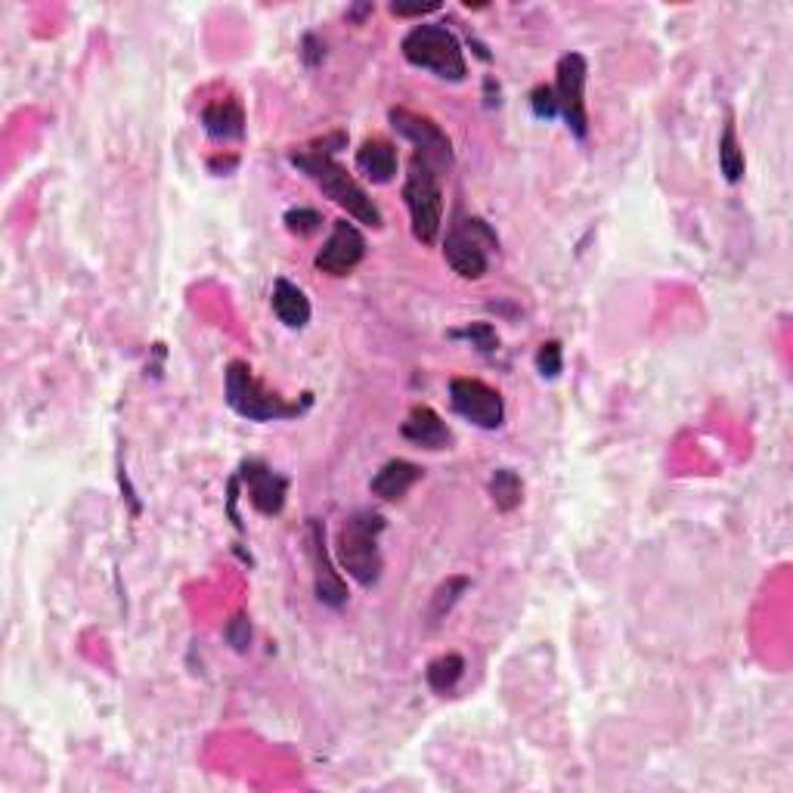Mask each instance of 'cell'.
Masks as SVG:
<instances>
[{
  "instance_id": "1",
  "label": "cell",
  "mask_w": 793,
  "mask_h": 793,
  "mask_svg": "<svg viewBox=\"0 0 793 793\" xmlns=\"http://www.w3.org/2000/svg\"><path fill=\"white\" fill-rule=\"evenodd\" d=\"M292 165L307 174L313 184L323 189V196H328L338 208H344L351 218H357L359 223L375 227V230L385 223L378 205L369 199V192L347 174V168H342V165L335 161V156L323 153L316 143L307 146V149H301V153H292Z\"/></svg>"
},
{
  "instance_id": "2",
  "label": "cell",
  "mask_w": 793,
  "mask_h": 793,
  "mask_svg": "<svg viewBox=\"0 0 793 793\" xmlns=\"http://www.w3.org/2000/svg\"><path fill=\"white\" fill-rule=\"evenodd\" d=\"M400 50H404L406 63L416 65V69H428V72H435L437 79L462 81L468 75L462 44L444 25L421 22L416 29H409Z\"/></svg>"
},
{
  "instance_id": "3",
  "label": "cell",
  "mask_w": 793,
  "mask_h": 793,
  "mask_svg": "<svg viewBox=\"0 0 793 793\" xmlns=\"http://www.w3.org/2000/svg\"><path fill=\"white\" fill-rule=\"evenodd\" d=\"M385 530V518L378 512H357L344 521L338 533V561L359 586H375L382 576V549L378 533Z\"/></svg>"
},
{
  "instance_id": "4",
  "label": "cell",
  "mask_w": 793,
  "mask_h": 793,
  "mask_svg": "<svg viewBox=\"0 0 793 793\" xmlns=\"http://www.w3.org/2000/svg\"><path fill=\"white\" fill-rule=\"evenodd\" d=\"M404 202L409 208V220H413V236L421 246H435L440 236V223H444V189H440V174L425 158H409Z\"/></svg>"
},
{
  "instance_id": "5",
  "label": "cell",
  "mask_w": 793,
  "mask_h": 793,
  "mask_svg": "<svg viewBox=\"0 0 793 793\" xmlns=\"http://www.w3.org/2000/svg\"><path fill=\"white\" fill-rule=\"evenodd\" d=\"M227 404L233 406L242 419L251 421L295 419L304 409V406L289 404L285 397L273 394L264 382H258L251 375L249 363H242V359H236V363L227 366Z\"/></svg>"
},
{
  "instance_id": "6",
  "label": "cell",
  "mask_w": 793,
  "mask_h": 793,
  "mask_svg": "<svg viewBox=\"0 0 793 793\" xmlns=\"http://www.w3.org/2000/svg\"><path fill=\"white\" fill-rule=\"evenodd\" d=\"M493 249H499V239L481 218H456L444 239V258L462 280H481Z\"/></svg>"
},
{
  "instance_id": "7",
  "label": "cell",
  "mask_w": 793,
  "mask_h": 793,
  "mask_svg": "<svg viewBox=\"0 0 793 793\" xmlns=\"http://www.w3.org/2000/svg\"><path fill=\"white\" fill-rule=\"evenodd\" d=\"M555 103H559V115L567 122L574 137H586L589 134V112H586V79H589V63L583 53H564L555 69Z\"/></svg>"
},
{
  "instance_id": "8",
  "label": "cell",
  "mask_w": 793,
  "mask_h": 793,
  "mask_svg": "<svg viewBox=\"0 0 793 793\" xmlns=\"http://www.w3.org/2000/svg\"><path fill=\"white\" fill-rule=\"evenodd\" d=\"M390 127L406 137V140L416 146V156L425 158L437 174L447 171L452 165V143L450 137L440 131L437 122H431L428 115H419V112L409 109H390L388 112Z\"/></svg>"
},
{
  "instance_id": "9",
  "label": "cell",
  "mask_w": 793,
  "mask_h": 793,
  "mask_svg": "<svg viewBox=\"0 0 793 793\" xmlns=\"http://www.w3.org/2000/svg\"><path fill=\"white\" fill-rule=\"evenodd\" d=\"M450 400L452 409L471 425L493 431L505 419V404L502 394L483 385L478 378H452L450 382Z\"/></svg>"
},
{
  "instance_id": "10",
  "label": "cell",
  "mask_w": 793,
  "mask_h": 793,
  "mask_svg": "<svg viewBox=\"0 0 793 793\" xmlns=\"http://www.w3.org/2000/svg\"><path fill=\"white\" fill-rule=\"evenodd\" d=\"M363 258H366V239H363V233L354 223H347V220H335L332 236L326 239V246L316 251L313 264L326 276H347V273L357 270Z\"/></svg>"
},
{
  "instance_id": "11",
  "label": "cell",
  "mask_w": 793,
  "mask_h": 793,
  "mask_svg": "<svg viewBox=\"0 0 793 793\" xmlns=\"http://www.w3.org/2000/svg\"><path fill=\"white\" fill-rule=\"evenodd\" d=\"M311 561H313V586H316V598L326 607H344L347 605V583L344 576L335 571V564L328 559L326 549V528L323 521L311 518Z\"/></svg>"
},
{
  "instance_id": "12",
  "label": "cell",
  "mask_w": 793,
  "mask_h": 793,
  "mask_svg": "<svg viewBox=\"0 0 793 793\" xmlns=\"http://www.w3.org/2000/svg\"><path fill=\"white\" fill-rule=\"evenodd\" d=\"M239 478L246 481L251 505H254L258 512L267 514V518L282 512L285 493H289V481H285V478H280L276 471H270V468L261 466V462H246L242 471H239Z\"/></svg>"
},
{
  "instance_id": "13",
  "label": "cell",
  "mask_w": 793,
  "mask_h": 793,
  "mask_svg": "<svg viewBox=\"0 0 793 793\" xmlns=\"http://www.w3.org/2000/svg\"><path fill=\"white\" fill-rule=\"evenodd\" d=\"M404 437L409 444H416V447H425V450H447L452 440L447 421L440 419L431 406H416L406 416Z\"/></svg>"
},
{
  "instance_id": "14",
  "label": "cell",
  "mask_w": 793,
  "mask_h": 793,
  "mask_svg": "<svg viewBox=\"0 0 793 793\" xmlns=\"http://www.w3.org/2000/svg\"><path fill=\"white\" fill-rule=\"evenodd\" d=\"M421 474H425V471H421L416 462L390 459V462H385V466L375 471L369 490H373L378 499H385V502H397V499H404L406 493L421 481Z\"/></svg>"
},
{
  "instance_id": "15",
  "label": "cell",
  "mask_w": 793,
  "mask_h": 793,
  "mask_svg": "<svg viewBox=\"0 0 793 793\" xmlns=\"http://www.w3.org/2000/svg\"><path fill=\"white\" fill-rule=\"evenodd\" d=\"M202 127L211 140H242L246 137V109L236 100H218L205 106Z\"/></svg>"
},
{
  "instance_id": "16",
  "label": "cell",
  "mask_w": 793,
  "mask_h": 793,
  "mask_svg": "<svg viewBox=\"0 0 793 793\" xmlns=\"http://www.w3.org/2000/svg\"><path fill=\"white\" fill-rule=\"evenodd\" d=\"M357 168L373 184H390L394 174H397V149H394V143L378 140V137L363 143L357 149Z\"/></svg>"
},
{
  "instance_id": "17",
  "label": "cell",
  "mask_w": 793,
  "mask_h": 793,
  "mask_svg": "<svg viewBox=\"0 0 793 793\" xmlns=\"http://www.w3.org/2000/svg\"><path fill=\"white\" fill-rule=\"evenodd\" d=\"M270 304H273V313L280 316L282 326L304 328L311 323V301H307V295L298 289L295 282L276 280Z\"/></svg>"
},
{
  "instance_id": "18",
  "label": "cell",
  "mask_w": 793,
  "mask_h": 793,
  "mask_svg": "<svg viewBox=\"0 0 793 793\" xmlns=\"http://www.w3.org/2000/svg\"><path fill=\"white\" fill-rule=\"evenodd\" d=\"M490 499H493V505H497L499 512H514V509L521 505V499H524V483L518 478V471H512V468L493 471V478H490Z\"/></svg>"
},
{
  "instance_id": "19",
  "label": "cell",
  "mask_w": 793,
  "mask_h": 793,
  "mask_svg": "<svg viewBox=\"0 0 793 793\" xmlns=\"http://www.w3.org/2000/svg\"><path fill=\"white\" fill-rule=\"evenodd\" d=\"M428 685H431V691H437V695H447V691H452L456 685H459V679L466 676V660L459 657V654H444V657H437V660H431L428 664Z\"/></svg>"
},
{
  "instance_id": "20",
  "label": "cell",
  "mask_w": 793,
  "mask_h": 793,
  "mask_svg": "<svg viewBox=\"0 0 793 793\" xmlns=\"http://www.w3.org/2000/svg\"><path fill=\"white\" fill-rule=\"evenodd\" d=\"M719 168L726 174V180L729 184H738L741 177H744V149H741V143H738V131H734V122L726 125L722 131V137H719Z\"/></svg>"
},
{
  "instance_id": "21",
  "label": "cell",
  "mask_w": 793,
  "mask_h": 793,
  "mask_svg": "<svg viewBox=\"0 0 793 793\" xmlns=\"http://www.w3.org/2000/svg\"><path fill=\"white\" fill-rule=\"evenodd\" d=\"M471 583H468V576H450L440 589L435 592V598H431V607H428V620L431 623H440L447 614L452 611V605L462 598V592L468 589Z\"/></svg>"
},
{
  "instance_id": "22",
  "label": "cell",
  "mask_w": 793,
  "mask_h": 793,
  "mask_svg": "<svg viewBox=\"0 0 793 793\" xmlns=\"http://www.w3.org/2000/svg\"><path fill=\"white\" fill-rule=\"evenodd\" d=\"M320 227H323V215L313 211V208H292V211H285V230L301 236V239L316 236L320 233Z\"/></svg>"
},
{
  "instance_id": "23",
  "label": "cell",
  "mask_w": 793,
  "mask_h": 793,
  "mask_svg": "<svg viewBox=\"0 0 793 793\" xmlns=\"http://www.w3.org/2000/svg\"><path fill=\"white\" fill-rule=\"evenodd\" d=\"M536 369L543 378H559L561 369H564V354H561L559 342H545L536 351Z\"/></svg>"
},
{
  "instance_id": "24",
  "label": "cell",
  "mask_w": 793,
  "mask_h": 793,
  "mask_svg": "<svg viewBox=\"0 0 793 793\" xmlns=\"http://www.w3.org/2000/svg\"><path fill=\"white\" fill-rule=\"evenodd\" d=\"M223 638L227 645H233V651H249L251 648V623L246 614H236L233 620L227 623L223 629Z\"/></svg>"
},
{
  "instance_id": "25",
  "label": "cell",
  "mask_w": 793,
  "mask_h": 793,
  "mask_svg": "<svg viewBox=\"0 0 793 793\" xmlns=\"http://www.w3.org/2000/svg\"><path fill=\"white\" fill-rule=\"evenodd\" d=\"M459 335H462V338H468L471 344H478L483 354H493V351L499 347L497 328L490 326V323H471V326H468L466 332H459Z\"/></svg>"
},
{
  "instance_id": "26",
  "label": "cell",
  "mask_w": 793,
  "mask_h": 793,
  "mask_svg": "<svg viewBox=\"0 0 793 793\" xmlns=\"http://www.w3.org/2000/svg\"><path fill=\"white\" fill-rule=\"evenodd\" d=\"M530 103H533V112L540 118H555L559 115V103H555V91L552 87H536L530 94Z\"/></svg>"
},
{
  "instance_id": "27",
  "label": "cell",
  "mask_w": 793,
  "mask_h": 793,
  "mask_svg": "<svg viewBox=\"0 0 793 793\" xmlns=\"http://www.w3.org/2000/svg\"><path fill=\"white\" fill-rule=\"evenodd\" d=\"M301 56H304V63L307 65H316L323 63V56H326V48L313 38V34H304V41H301Z\"/></svg>"
},
{
  "instance_id": "28",
  "label": "cell",
  "mask_w": 793,
  "mask_h": 793,
  "mask_svg": "<svg viewBox=\"0 0 793 793\" xmlns=\"http://www.w3.org/2000/svg\"><path fill=\"white\" fill-rule=\"evenodd\" d=\"M437 10V3H419V7H404V3H394L390 7V13L394 17H409V19H419L425 17V13H435Z\"/></svg>"
},
{
  "instance_id": "29",
  "label": "cell",
  "mask_w": 793,
  "mask_h": 793,
  "mask_svg": "<svg viewBox=\"0 0 793 793\" xmlns=\"http://www.w3.org/2000/svg\"><path fill=\"white\" fill-rule=\"evenodd\" d=\"M366 13H373V3H359V7H354V10H351L347 17H351V19H363V17H366Z\"/></svg>"
}]
</instances>
